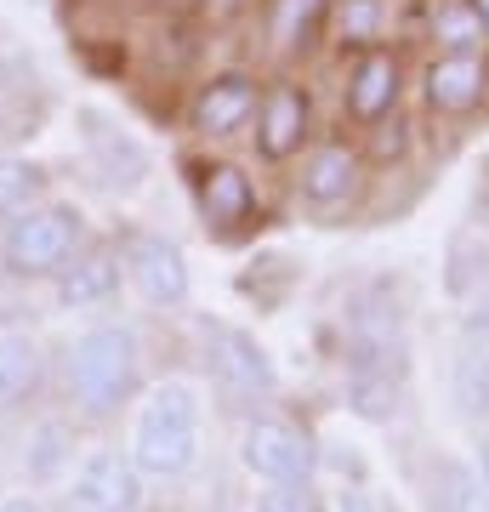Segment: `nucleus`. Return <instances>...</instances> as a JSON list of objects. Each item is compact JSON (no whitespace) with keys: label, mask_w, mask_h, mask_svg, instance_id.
Wrapping results in <instances>:
<instances>
[{"label":"nucleus","mask_w":489,"mask_h":512,"mask_svg":"<svg viewBox=\"0 0 489 512\" xmlns=\"http://www.w3.org/2000/svg\"><path fill=\"white\" fill-rule=\"evenodd\" d=\"M57 382H63V399H69L74 416H86V421L120 416L143 393V336H137V325L80 330L63 348Z\"/></svg>","instance_id":"obj_1"},{"label":"nucleus","mask_w":489,"mask_h":512,"mask_svg":"<svg viewBox=\"0 0 489 512\" xmlns=\"http://www.w3.org/2000/svg\"><path fill=\"white\" fill-rule=\"evenodd\" d=\"M126 456L143 478H182L200 456V393L194 382H154L131 410Z\"/></svg>","instance_id":"obj_2"},{"label":"nucleus","mask_w":489,"mask_h":512,"mask_svg":"<svg viewBox=\"0 0 489 512\" xmlns=\"http://www.w3.org/2000/svg\"><path fill=\"white\" fill-rule=\"evenodd\" d=\"M86 217L63 200H29L23 211L0 217V268L35 285V279H57L74 262V251L86 245Z\"/></svg>","instance_id":"obj_3"},{"label":"nucleus","mask_w":489,"mask_h":512,"mask_svg":"<svg viewBox=\"0 0 489 512\" xmlns=\"http://www.w3.org/2000/svg\"><path fill=\"white\" fill-rule=\"evenodd\" d=\"M120 274L131 279V291L143 296L148 308H182L188 291H194V279H188V256L177 251V239L154 234V228H126L120 234Z\"/></svg>","instance_id":"obj_4"},{"label":"nucleus","mask_w":489,"mask_h":512,"mask_svg":"<svg viewBox=\"0 0 489 512\" xmlns=\"http://www.w3.org/2000/svg\"><path fill=\"white\" fill-rule=\"evenodd\" d=\"M239 461L262 484H308L313 478V439L308 427L285 416H251L239 433Z\"/></svg>","instance_id":"obj_5"},{"label":"nucleus","mask_w":489,"mask_h":512,"mask_svg":"<svg viewBox=\"0 0 489 512\" xmlns=\"http://www.w3.org/2000/svg\"><path fill=\"white\" fill-rule=\"evenodd\" d=\"M205 376L228 393V399H268L279 376H273V359L256 348V336L234 325H205Z\"/></svg>","instance_id":"obj_6"},{"label":"nucleus","mask_w":489,"mask_h":512,"mask_svg":"<svg viewBox=\"0 0 489 512\" xmlns=\"http://www.w3.org/2000/svg\"><path fill=\"white\" fill-rule=\"evenodd\" d=\"M69 495L91 512H137L143 507V473H137V461L126 450L97 444V450H86V456L74 461Z\"/></svg>","instance_id":"obj_7"},{"label":"nucleus","mask_w":489,"mask_h":512,"mask_svg":"<svg viewBox=\"0 0 489 512\" xmlns=\"http://www.w3.org/2000/svg\"><path fill=\"white\" fill-rule=\"evenodd\" d=\"M308 126H313V103L302 86L279 80V86H268V92L256 97V154L268 165L296 160L302 143H308Z\"/></svg>","instance_id":"obj_8"},{"label":"nucleus","mask_w":489,"mask_h":512,"mask_svg":"<svg viewBox=\"0 0 489 512\" xmlns=\"http://www.w3.org/2000/svg\"><path fill=\"white\" fill-rule=\"evenodd\" d=\"M399 92H404L399 52H387V46L353 52V69H347V114H353L359 126L387 120V114L399 109Z\"/></svg>","instance_id":"obj_9"},{"label":"nucleus","mask_w":489,"mask_h":512,"mask_svg":"<svg viewBox=\"0 0 489 512\" xmlns=\"http://www.w3.org/2000/svg\"><path fill=\"white\" fill-rule=\"evenodd\" d=\"M120 279H126V274H120V251H114V245L86 239V245L74 251L69 268L52 279V285H57V308H69V313L109 308L114 296H120Z\"/></svg>","instance_id":"obj_10"},{"label":"nucleus","mask_w":489,"mask_h":512,"mask_svg":"<svg viewBox=\"0 0 489 512\" xmlns=\"http://www.w3.org/2000/svg\"><path fill=\"white\" fill-rule=\"evenodd\" d=\"M80 137H86V154H91L97 177H103L109 188H137V183L148 177L143 143H137V137H131L120 120H109V114L86 109V114H80Z\"/></svg>","instance_id":"obj_11"},{"label":"nucleus","mask_w":489,"mask_h":512,"mask_svg":"<svg viewBox=\"0 0 489 512\" xmlns=\"http://www.w3.org/2000/svg\"><path fill=\"white\" fill-rule=\"evenodd\" d=\"M256 97L262 92H256L251 74H239V69L211 74L200 92H194V103H188V126L200 131V137H234L256 114Z\"/></svg>","instance_id":"obj_12"},{"label":"nucleus","mask_w":489,"mask_h":512,"mask_svg":"<svg viewBox=\"0 0 489 512\" xmlns=\"http://www.w3.org/2000/svg\"><path fill=\"white\" fill-rule=\"evenodd\" d=\"M194 194H200V217H205L211 234H239V228L256 217V188H251V177H245V165L211 160L200 171Z\"/></svg>","instance_id":"obj_13"},{"label":"nucleus","mask_w":489,"mask_h":512,"mask_svg":"<svg viewBox=\"0 0 489 512\" xmlns=\"http://www.w3.org/2000/svg\"><path fill=\"white\" fill-rule=\"evenodd\" d=\"M359 177H364L359 148L319 143V148L302 154V177H296V188H302V200H308V205L330 211V205H347L353 194H359Z\"/></svg>","instance_id":"obj_14"},{"label":"nucleus","mask_w":489,"mask_h":512,"mask_svg":"<svg viewBox=\"0 0 489 512\" xmlns=\"http://www.w3.org/2000/svg\"><path fill=\"white\" fill-rule=\"evenodd\" d=\"M489 97L484 52H438L427 63V103L438 114H472Z\"/></svg>","instance_id":"obj_15"},{"label":"nucleus","mask_w":489,"mask_h":512,"mask_svg":"<svg viewBox=\"0 0 489 512\" xmlns=\"http://www.w3.org/2000/svg\"><path fill=\"white\" fill-rule=\"evenodd\" d=\"M46 387V348L35 330H0V410L35 404Z\"/></svg>","instance_id":"obj_16"},{"label":"nucleus","mask_w":489,"mask_h":512,"mask_svg":"<svg viewBox=\"0 0 489 512\" xmlns=\"http://www.w3.org/2000/svg\"><path fill=\"white\" fill-rule=\"evenodd\" d=\"M427 512H489V484L467 461H438L427 484Z\"/></svg>","instance_id":"obj_17"},{"label":"nucleus","mask_w":489,"mask_h":512,"mask_svg":"<svg viewBox=\"0 0 489 512\" xmlns=\"http://www.w3.org/2000/svg\"><path fill=\"white\" fill-rule=\"evenodd\" d=\"M330 29H336V40L347 52H370L387 35V0H336Z\"/></svg>","instance_id":"obj_18"},{"label":"nucleus","mask_w":489,"mask_h":512,"mask_svg":"<svg viewBox=\"0 0 489 512\" xmlns=\"http://www.w3.org/2000/svg\"><path fill=\"white\" fill-rule=\"evenodd\" d=\"M455 404L467 416L489 421V342H472L461 353V365H455Z\"/></svg>","instance_id":"obj_19"},{"label":"nucleus","mask_w":489,"mask_h":512,"mask_svg":"<svg viewBox=\"0 0 489 512\" xmlns=\"http://www.w3.org/2000/svg\"><path fill=\"white\" fill-rule=\"evenodd\" d=\"M330 0H279L273 6V40L285 46V52H296V46H308V35L325 23Z\"/></svg>","instance_id":"obj_20"},{"label":"nucleus","mask_w":489,"mask_h":512,"mask_svg":"<svg viewBox=\"0 0 489 512\" xmlns=\"http://www.w3.org/2000/svg\"><path fill=\"white\" fill-rule=\"evenodd\" d=\"M40 188H46V171H40V165L0 154V217H12V211H23L29 200H40Z\"/></svg>","instance_id":"obj_21"},{"label":"nucleus","mask_w":489,"mask_h":512,"mask_svg":"<svg viewBox=\"0 0 489 512\" xmlns=\"http://www.w3.org/2000/svg\"><path fill=\"white\" fill-rule=\"evenodd\" d=\"M63 456H69V427H63V421H40V433L35 439H29V478H40V484H46V478H57L63 473Z\"/></svg>","instance_id":"obj_22"},{"label":"nucleus","mask_w":489,"mask_h":512,"mask_svg":"<svg viewBox=\"0 0 489 512\" xmlns=\"http://www.w3.org/2000/svg\"><path fill=\"white\" fill-rule=\"evenodd\" d=\"M433 35H438V46L444 52H478V40H484V23L467 12V0L461 6H444L433 18Z\"/></svg>","instance_id":"obj_23"},{"label":"nucleus","mask_w":489,"mask_h":512,"mask_svg":"<svg viewBox=\"0 0 489 512\" xmlns=\"http://www.w3.org/2000/svg\"><path fill=\"white\" fill-rule=\"evenodd\" d=\"M256 512H319V495L308 484H268L256 495Z\"/></svg>","instance_id":"obj_24"},{"label":"nucleus","mask_w":489,"mask_h":512,"mask_svg":"<svg viewBox=\"0 0 489 512\" xmlns=\"http://www.w3.org/2000/svg\"><path fill=\"white\" fill-rule=\"evenodd\" d=\"M376 154L381 160H387V154H404V126H399V114H393V126H387V120H376Z\"/></svg>","instance_id":"obj_25"},{"label":"nucleus","mask_w":489,"mask_h":512,"mask_svg":"<svg viewBox=\"0 0 489 512\" xmlns=\"http://www.w3.org/2000/svg\"><path fill=\"white\" fill-rule=\"evenodd\" d=\"M484 308H472L467 313V330H472V342H489V296H478Z\"/></svg>","instance_id":"obj_26"},{"label":"nucleus","mask_w":489,"mask_h":512,"mask_svg":"<svg viewBox=\"0 0 489 512\" xmlns=\"http://www.w3.org/2000/svg\"><path fill=\"white\" fill-rule=\"evenodd\" d=\"M0 512H40V501H35V495H6Z\"/></svg>","instance_id":"obj_27"},{"label":"nucleus","mask_w":489,"mask_h":512,"mask_svg":"<svg viewBox=\"0 0 489 512\" xmlns=\"http://www.w3.org/2000/svg\"><path fill=\"white\" fill-rule=\"evenodd\" d=\"M467 12H472L478 23H484V35H489V0H467Z\"/></svg>","instance_id":"obj_28"},{"label":"nucleus","mask_w":489,"mask_h":512,"mask_svg":"<svg viewBox=\"0 0 489 512\" xmlns=\"http://www.w3.org/2000/svg\"><path fill=\"white\" fill-rule=\"evenodd\" d=\"M478 473H484V484H489V433L478 439Z\"/></svg>","instance_id":"obj_29"},{"label":"nucleus","mask_w":489,"mask_h":512,"mask_svg":"<svg viewBox=\"0 0 489 512\" xmlns=\"http://www.w3.org/2000/svg\"><path fill=\"white\" fill-rule=\"evenodd\" d=\"M57 512H91V507H80V501H74V495H69V501H63V507H57Z\"/></svg>","instance_id":"obj_30"}]
</instances>
